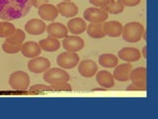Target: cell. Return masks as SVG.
<instances>
[{"label": "cell", "mask_w": 158, "mask_h": 119, "mask_svg": "<svg viewBox=\"0 0 158 119\" xmlns=\"http://www.w3.org/2000/svg\"><path fill=\"white\" fill-rule=\"evenodd\" d=\"M30 7L29 0H0V18L7 21L20 19L29 12Z\"/></svg>", "instance_id": "cell-1"}, {"label": "cell", "mask_w": 158, "mask_h": 119, "mask_svg": "<svg viewBox=\"0 0 158 119\" xmlns=\"http://www.w3.org/2000/svg\"><path fill=\"white\" fill-rule=\"evenodd\" d=\"M122 37L127 43H137L145 39L144 26L139 22H128L123 27Z\"/></svg>", "instance_id": "cell-2"}, {"label": "cell", "mask_w": 158, "mask_h": 119, "mask_svg": "<svg viewBox=\"0 0 158 119\" xmlns=\"http://www.w3.org/2000/svg\"><path fill=\"white\" fill-rule=\"evenodd\" d=\"M9 86L14 90H26L30 86V77L23 71H16L9 77Z\"/></svg>", "instance_id": "cell-3"}, {"label": "cell", "mask_w": 158, "mask_h": 119, "mask_svg": "<svg viewBox=\"0 0 158 119\" xmlns=\"http://www.w3.org/2000/svg\"><path fill=\"white\" fill-rule=\"evenodd\" d=\"M44 81L48 84H53L56 82H69L70 81V76L69 73L61 68H49L44 73Z\"/></svg>", "instance_id": "cell-4"}, {"label": "cell", "mask_w": 158, "mask_h": 119, "mask_svg": "<svg viewBox=\"0 0 158 119\" xmlns=\"http://www.w3.org/2000/svg\"><path fill=\"white\" fill-rule=\"evenodd\" d=\"M146 74L147 69L144 67H139L131 69L130 74V81H131L133 86H136L137 90H146Z\"/></svg>", "instance_id": "cell-5"}, {"label": "cell", "mask_w": 158, "mask_h": 119, "mask_svg": "<svg viewBox=\"0 0 158 119\" xmlns=\"http://www.w3.org/2000/svg\"><path fill=\"white\" fill-rule=\"evenodd\" d=\"M80 62V59L77 53H71V52H63L59 54L56 59V63L63 69H71L77 67V64Z\"/></svg>", "instance_id": "cell-6"}, {"label": "cell", "mask_w": 158, "mask_h": 119, "mask_svg": "<svg viewBox=\"0 0 158 119\" xmlns=\"http://www.w3.org/2000/svg\"><path fill=\"white\" fill-rule=\"evenodd\" d=\"M108 13L102 8L89 7L83 13L84 20L89 23H104L108 19Z\"/></svg>", "instance_id": "cell-7"}, {"label": "cell", "mask_w": 158, "mask_h": 119, "mask_svg": "<svg viewBox=\"0 0 158 119\" xmlns=\"http://www.w3.org/2000/svg\"><path fill=\"white\" fill-rule=\"evenodd\" d=\"M62 47L63 49L67 52H71V53H77L84 48V40L77 36V35H70V36H67L65 38L62 39Z\"/></svg>", "instance_id": "cell-8"}, {"label": "cell", "mask_w": 158, "mask_h": 119, "mask_svg": "<svg viewBox=\"0 0 158 119\" xmlns=\"http://www.w3.org/2000/svg\"><path fill=\"white\" fill-rule=\"evenodd\" d=\"M51 68V62L49 60L44 57H36L31 59L28 62V68L30 72L34 73H44Z\"/></svg>", "instance_id": "cell-9"}, {"label": "cell", "mask_w": 158, "mask_h": 119, "mask_svg": "<svg viewBox=\"0 0 158 119\" xmlns=\"http://www.w3.org/2000/svg\"><path fill=\"white\" fill-rule=\"evenodd\" d=\"M77 67L79 74L86 78L95 77L98 72V64L93 60H84V61L79 62Z\"/></svg>", "instance_id": "cell-10"}, {"label": "cell", "mask_w": 158, "mask_h": 119, "mask_svg": "<svg viewBox=\"0 0 158 119\" xmlns=\"http://www.w3.org/2000/svg\"><path fill=\"white\" fill-rule=\"evenodd\" d=\"M118 58L127 63H135L141 59V53L133 47H125L118 52Z\"/></svg>", "instance_id": "cell-11"}, {"label": "cell", "mask_w": 158, "mask_h": 119, "mask_svg": "<svg viewBox=\"0 0 158 119\" xmlns=\"http://www.w3.org/2000/svg\"><path fill=\"white\" fill-rule=\"evenodd\" d=\"M132 66L130 63H125V64H117L115 67L113 73V77L116 81L120 82H126L127 81H130V74L132 69Z\"/></svg>", "instance_id": "cell-12"}, {"label": "cell", "mask_w": 158, "mask_h": 119, "mask_svg": "<svg viewBox=\"0 0 158 119\" xmlns=\"http://www.w3.org/2000/svg\"><path fill=\"white\" fill-rule=\"evenodd\" d=\"M46 31L48 36L56 39H63L68 35L67 27L60 22H52L51 24H48L46 28Z\"/></svg>", "instance_id": "cell-13"}, {"label": "cell", "mask_w": 158, "mask_h": 119, "mask_svg": "<svg viewBox=\"0 0 158 119\" xmlns=\"http://www.w3.org/2000/svg\"><path fill=\"white\" fill-rule=\"evenodd\" d=\"M46 23L40 19H31L25 24V32L30 35H34V36L42 35L46 32Z\"/></svg>", "instance_id": "cell-14"}, {"label": "cell", "mask_w": 158, "mask_h": 119, "mask_svg": "<svg viewBox=\"0 0 158 119\" xmlns=\"http://www.w3.org/2000/svg\"><path fill=\"white\" fill-rule=\"evenodd\" d=\"M38 14L40 18H42L44 21H53L57 18L58 11L56 6L49 3H46L38 8Z\"/></svg>", "instance_id": "cell-15"}, {"label": "cell", "mask_w": 158, "mask_h": 119, "mask_svg": "<svg viewBox=\"0 0 158 119\" xmlns=\"http://www.w3.org/2000/svg\"><path fill=\"white\" fill-rule=\"evenodd\" d=\"M58 14L66 18H73L78 13L77 5L72 1H62L56 5Z\"/></svg>", "instance_id": "cell-16"}, {"label": "cell", "mask_w": 158, "mask_h": 119, "mask_svg": "<svg viewBox=\"0 0 158 119\" xmlns=\"http://www.w3.org/2000/svg\"><path fill=\"white\" fill-rule=\"evenodd\" d=\"M21 53L23 56L29 59H33L40 56L42 53V49L40 47V45L37 42L34 41H28L22 44Z\"/></svg>", "instance_id": "cell-17"}, {"label": "cell", "mask_w": 158, "mask_h": 119, "mask_svg": "<svg viewBox=\"0 0 158 119\" xmlns=\"http://www.w3.org/2000/svg\"><path fill=\"white\" fill-rule=\"evenodd\" d=\"M68 32H71L73 35H80L86 31L87 24L84 19L80 17H73L67 22Z\"/></svg>", "instance_id": "cell-18"}, {"label": "cell", "mask_w": 158, "mask_h": 119, "mask_svg": "<svg viewBox=\"0 0 158 119\" xmlns=\"http://www.w3.org/2000/svg\"><path fill=\"white\" fill-rule=\"evenodd\" d=\"M96 81L99 83V86L104 88H111L115 86V78L113 77V73H111L109 71L102 69V71L97 72Z\"/></svg>", "instance_id": "cell-19"}, {"label": "cell", "mask_w": 158, "mask_h": 119, "mask_svg": "<svg viewBox=\"0 0 158 119\" xmlns=\"http://www.w3.org/2000/svg\"><path fill=\"white\" fill-rule=\"evenodd\" d=\"M104 27H105L106 36L111 38H118L122 36L123 27V25L118 21H108L104 22Z\"/></svg>", "instance_id": "cell-20"}, {"label": "cell", "mask_w": 158, "mask_h": 119, "mask_svg": "<svg viewBox=\"0 0 158 119\" xmlns=\"http://www.w3.org/2000/svg\"><path fill=\"white\" fill-rule=\"evenodd\" d=\"M38 44L41 47L42 51H46L49 53L56 52L60 48V42H59V40L52 36H48L47 38L40 40V42Z\"/></svg>", "instance_id": "cell-21"}, {"label": "cell", "mask_w": 158, "mask_h": 119, "mask_svg": "<svg viewBox=\"0 0 158 119\" xmlns=\"http://www.w3.org/2000/svg\"><path fill=\"white\" fill-rule=\"evenodd\" d=\"M86 31L89 37L93 39H103L106 37L104 23H90L87 25Z\"/></svg>", "instance_id": "cell-22"}, {"label": "cell", "mask_w": 158, "mask_h": 119, "mask_svg": "<svg viewBox=\"0 0 158 119\" xmlns=\"http://www.w3.org/2000/svg\"><path fill=\"white\" fill-rule=\"evenodd\" d=\"M98 62L104 68H115L118 64V58L113 54L106 53V54L100 55V57L98 59Z\"/></svg>", "instance_id": "cell-23"}, {"label": "cell", "mask_w": 158, "mask_h": 119, "mask_svg": "<svg viewBox=\"0 0 158 119\" xmlns=\"http://www.w3.org/2000/svg\"><path fill=\"white\" fill-rule=\"evenodd\" d=\"M108 14H120L123 12L125 6L118 0H110L108 4L103 8Z\"/></svg>", "instance_id": "cell-24"}, {"label": "cell", "mask_w": 158, "mask_h": 119, "mask_svg": "<svg viewBox=\"0 0 158 119\" xmlns=\"http://www.w3.org/2000/svg\"><path fill=\"white\" fill-rule=\"evenodd\" d=\"M21 48H22V44L10 41L8 39L5 40L2 44V50L6 54H17L19 52H21Z\"/></svg>", "instance_id": "cell-25"}, {"label": "cell", "mask_w": 158, "mask_h": 119, "mask_svg": "<svg viewBox=\"0 0 158 119\" xmlns=\"http://www.w3.org/2000/svg\"><path fill=\"white\" fill-rule=\"evenodd\" d=\"M15 26L9 21H3L1 22V30H0V38H8L14 33Z\"/></svg>", "instance_id": "cell-26"}, {"label": "cell", "mask_w": 158, "mask_h": 119, "mask_svg": "<svg viewBox=\"0 0 158 119\" xmlns=\"http://www.w3.org/2000/svg\"><path fill=\"white\" fill-rule=\"evenodd\" d=\"M6 39L10 40V41L19 43V44H23L24 40L26 39V33H25L23 30H21V29H15L14 33L11 35V36L6 38Z\"/></svg>", "instance_id": "cell-27"}, {"label": "cell", "mask_w": 158, "mask_h": 119, "mask_svg": "<svg viewBox=\"0 0 158 119\" xmlns=\"http://www.w3.org/2000/svg\"><path fill=\"white\" fill-rule=\"evenodd\" d=\"M49 88H51V90H56V91H69L72 89L68 82H61L51 84Z\"/></svg>", "instance_id": "cell-28"}, {"label": "cell", "mask_w": 158, "mask_h": 119, "mask_svg": "<svg viewBox=\"0 0 158 119\" xmlns=\"http://www.w3.org/2000/svg\"><path fill=\"white\" fill-rule=\"evenodd\" d=\"M48 90H51V88H49V86H47V84H34L31 87H29V92L34 93V94L42 93Z\"/></svg>", "instance_id": "cell-29"}, {"label": "cell", "mask_w": 158, "mask_h": 119, "mask_svg": "<svg viewBox=\"0 0 158 119\" xmlns=\"http://www.w3.org/2000/svg\"><path fill=\"white\" fill-rule=\"evenodd\" d=\"M118 1L125 7H135L141 2V0H118Z\"/></svg>", "instance_id": "cell-30"}, {"label": "cell", "mask_w": 158, "mask_h": 119, "mask_svg": "<svg viewBox=\"0 0 158 119\" xmlns=\"http://www.w3.org/2000/svg\"><path fill=\"white\" fill-rule=\"evenodd\" d=\"M109 1H110V0H89V2H90L94 7H98L102 9L106 6Z\"/></svg>", "instance_id": "cell-31"}, {"label": "cell", "mask_w": 158, "mask_h": 119, "mask_svg": "<svg viewBox=\"0 0 158 119\" xmlns=\"http://www.w3.org/2000/svg\"><path fill=\"white\" fill-rule=\"evenodd\" d=\"M29 1L31 6H34L36 8H39L40 6H42V5L46 3H48V0H29Z\"/></svg>", "instance_id": "cell-32"}, {"label": "cell", "mask_w": 158, "mask_h": 119, "mask_svg": "<svg viewBox=\"0 0 158 119\" xmlns=\"http://www.w3.org/2000/svg\"><path fill=\"white\" fill-rule=\"evenodd\" d=\"M146 46H144L142 48V57L144 58V59H146L147 58V54H146Z\"/></svg>", "instance_id": "cell-33"}, {"label": "cell", "mask_w": 158, "mask_h": 119, "mask_svg": "<svg viewBox=\"0 0 158 119\" xmlns=\"http://www.w3.org/2000/svg\"><path fill=\"white\" fill-rule=\"evenodd\" d=\"M62 1H71V0H62Z\"/></svg>", "instance_id": "cell-34"}, {"label": "cell", "mask_w": 158, "mask_h": 119, "mask_svg": "<svg viewBox=\"0 0 158 119\" xmlns=\"http://www.w3.org/2000/svg\"><path fill=\"white\" fill-rule=\"evenodd\" d=\"M0 30H1V22H0Z\"/></svg>", "instance_id": "cell-35"}]
</instances>
